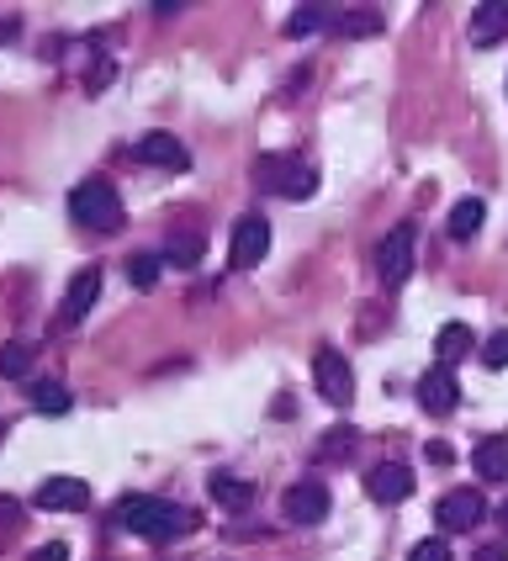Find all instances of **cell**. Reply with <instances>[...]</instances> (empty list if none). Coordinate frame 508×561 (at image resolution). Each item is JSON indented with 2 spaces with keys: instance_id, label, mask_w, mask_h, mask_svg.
Returning a JSON list of instances; mask_svg holds the SVG:
<instances>
[{
  "instance_id": "6da1fadb",
  "label": "cell",
  "mask_w": 508,
  "mask_h": 561,
  "mask_svg": "<svg viewBox=\"0 0 508 561\" xmlns=\"http://www.w3.org/2000/svg\"><path fill=\"white\" fill-rule=\"evenodd\" d=\"M117 525H123L127 535H143V540H170V535H186L196 519L181 514L175 503H164V499L127 493V499H117Z\"/></svg>"
},
{
  "instance_id": "7a4b0ae2",
  "label": "cell",
  "mask_w": 508,
  "mask_h": 561,
  "mask_svg": "<svg viewBox=\"0 0 508 561\" xmlns=\"http://www.w3.org/2000/svg\"><path fill=\"white\" fill-rule=\"evenodd\" d=\"M69 213L91 233H117L123 228V202H117V191L106 186V181H80V186L69 191Z\"/></svg>"
},
{
  "instance_id": "3957f363",
  "label": "cell",
  "mask_w": 508,
  "mask_h": 561,
  "mask_svg": "<svg viewBox=\"0 0 508 561\" xmlns=\"http://www.w3.org/2000/svg\"><path fill=\"white\" fill-rule=\"evenodd\" d=\"M254 181L265 191H276L286 202H302V196H313L318 191V170H308L302 159H286V154H265L259 159V170H254Z\"/></svg>"
},
{
  "instance_id": "277c9868",
  "label": "cell",
  "mask_w": 508,
  "mask_h": 561,
  "mask_svg": "<svg viewBox=\"0 0 508 561\" xmlns=\"http://www.w3.org/2000/svg\"><path fill=\"white\" fill-rule=\"evenodd\" d=\"M413 250H418V233H413V222H397L386 239L377 244V276L381 286H403L413 276Z\"/></svg>"
},
{
  "instance_id": "5b68a950",
  "label": "cell",
  "mask_w": 508,
  "mask_h": 561,
  "mask_svg": "<svg viewBox=\"0 0 508 561\" xmlns=\"http://www.w3.org/2000/svg\"><path fill=\"white\" fill-rule=\"evenodd\" d=\"M313 381H318V398L334 408H349L355 403V371L339 350H318L313 355Z\"/></svg>"
},
{
  "instance_id": "8992f818",
  "label": "cell",
  "mask_w": 508,
  "mask_h": 561,
  "mask_svg": "<svg viewBox=\"0 0 508 561\" xmlns=\"http://www.w3.org/2000/svg\"><path fill=\"white\" fill-rule=\"evenodd\" d=\"M265 254H270V222L259 218V213H250V218L233 222V239H228V265H233V271H254Z\"/></svg>"
},
{
  "instance_id": "52a82bcc",
  "label": "cell",
  "mask_w": 508,
  "mask_h": 561,
  "mask_svg": "<svg viewBox=\"0 0 508 561\" xmlns=\"http://www.w3.org/2000/svg\"><path fill=\"white\" fill-rule=\"evenodd\" d=\"M328 488L323 482H297V488H286V499H281V514H286V525H323L328 519Z\"/></svg>"
},
{
  "instance_id": "ba28073f",
  "label": "cell",
  "mask_w": 508,
  "mask_h": 561,
  "mask_svg": "<svg viewBox=\"0 0 508 561\" xmlns=\"http://www.w3.org/2000/svg\"><path fill=\"white\" fill-rule=\"evenodd\" d=\"M482 493H472V488H450L440 499V508H435V519H440V530L444 535H461V530H472L476 519H482Z\"/></svg>"
},
{
  "instance_id": "9c48e42d",
  "label": "cell",
  "mask_w": 508,
  "mask_h": 561,
  "mask_svg": "<svg viewBox=\"0 0 508 561\" xmlns=\"http://www.w3.org/2000/svg\"><path fill=\"white\" fill-rule=\"evenodd\" d=\"M85 503H91V482H80V477H48V482H37V508H48V514H74Z\"/></svg>"
},
{
  "instance_id": "30bf717a",
  "label": "cell",
  "mask_w": 508,
  "mask_h": 561,
  "mask_svg": "<svg viewBox=\"0 0 508 561\" xmlns=\"http://www.w3.org/2000/svg\"><path fill=\"white\" fill-rule=\"evenodd\" d=\"M455 403H461V381L444 371V366L424 371V381H418V408L435 413V419H444V413H455Z\"/></svg>"
},
{
  "instance_id": "8fae6325",
  "label": "cell",
  "mask_w": 508,
  "mask_h": 561,
  "mask_svg": "<svg viewBox=\"0 0 508 561\" xmlns=\"http://www.w3.org/2000/svg\"><path fill=\"white\" fill-rule=\"evenodd\" d=\"M95 297H101V271H95V265H85L80 276L69 280V291H64V308H59V323H64V329H74V323H80V318L95 308Z\"/></svg>"
},
{
  "instance_id": "7c38bea8",
  "label": "cell",
  "mask_w": 508,
  "mask_h": 561,
  "mask_svg": "<svg viewBox=\"0 0 508 561\" xmlns=\"http://www.w3.org/2000/svg\"><path fill=\"white\" fill-rule=\"evenodd\" d=\"M132 159H143V164H159V170H170V175H181V170H190V154L181 138H170V133H149L138 149H132Z\"/></svg>"
},
{
  "instance_id": "4fadbf2b",
  "label": "cell",
  "mask_w": 508,
  "mask_h": 561,
  "mask_svg": "<svg viewBox=\"0 0 508 561\" xmlns=\"http://www.w3.org/2000/svg\"><path fill=\"white\" fill-rule=\"evenodd\" d=\"M366 493H371L377 503H403V499H413V471L397 467V461H386V467L366 471Z\"/></svg>"
},
{
  "instance_id": "5bb4252c",
  "label": "cell",
  "mask_w": 508,
  "mask_h": 561,
  "mask_svg": "<svg viewBox=\"0 0 508 561\" xmlns=\"http://www.w3.org/2000/svg\"><path fill=\"white\" fill-rule=\"evenodd\" d=\"M508 37V0H482L472 11V43L476 48H493Z\"/></svg>"
},
{
  "instance_id": "9a60e30c",
  "label": "cell",
  "mask_w": 508,
  "mask_h": 561,
  "mask_svg": "<svg viewBox=\"0 0 508 561\" xmlns=\"http://www.w3.org/2000/svg\"><path fill=\"white\" fill-rule=\"evenodd\" d=\"M472 467H476V477H482V482H508V435L476 439Z\"/></svg>"
},
{
  "instance_id": "2e32d148",
  "label": "cell",
  "mask_w": 508,
  "mask_h": 561,
  "mask_svg": "<svg viewBox=\"0 0 508 561\" xmlns=\"http://www.w3.org/2000/svg\"><path fill=\"white\" fill-rule=\"evenodd\" d=\"M207 493H212V503H218V508H233V514L254 508V482H244V477H228V471H212V477H207Z\"/></svg>"
},
{
  "instance_id": "e0dca14e",
  "label": "cell",
  "mask_w": 508,
  "mask_h": 561,
  "mask_svg": "<svg viewBox=\"0 0 508 561\" xmlns=\"http://www.w3.org/2000/svg\"><path fill=\"white\" fill-rule=\"evenodd\" d=\"M472 329H466V323H444L440 329V340H435V355H440V366L444 371H450V366H455V360H461V355H466V350H472Z\"/></svg>"
},
{
  "instance_id": "ac0fdd59",
  "label": "cell",
  "mask_w": 508,
  "mask_h": 561,
  "mask_svg": "<svg viewBox=\"0 0 508 561\" xmlns=\"http://www.w3.org/2000/svg\"><path fill=\"white\" fill-rule=\"evenodd\" d=\"M482 202L476 196H466V202H455L450 207V239H476V228H482Z\"/></svg>"
},
{
  "instance_id": "d6986e66",
  "label": "cell",
  "mask_w": 508,
  "mask_h": 561,
  "mask_svg": "<svg viewBox=\"0 0 508 561\" xmlns=\"http://www.w3.org/2000/svg\"><path fill=\"white\" fill-rule=\"evenodd\" d=\"M328 27L339 37H371V32H381V11H339Z\"/></svg>"
},
{
  "instance_id": "ffe728a7",
  "label": "cell",
  "mask_w": 508,
  "mask_h": 561,
  "mask_svg": "<svg viewBox=\"0 0 508 561\" xmlns=\"http://www.w3.org/2000/svg\"><path fill=\"white\" fill-rule=\"evenodd\" d=\"M32 408H43V413H69V392H64L59 381H32Z\"/></svg>"
},
{
  "instance_id": "44dd1931",
  "label": "cell",
  "mask_w": 508,
  "mask_h": 561,
  "mask_svg": "<svg viewBox=\"0 0 508 561\" xmlns=\"http://www.w3.org/2000/svg\"><path fill=\"white\" fill-rule=\"evenodd\" d=\"M334 16L323 11V5H308V11H297V16H286V37H308V32L318 27H328Z\"/></svg>"
},
{
  "instance_id": "7402d4cb",
  "label": "cell",
  "mask_w": 508,
  "mask_h": 561,
  "mask_svg": "<svg viewBox=\"0 0 508 561\" xmlns=\"http://www.w3.org/2000/svg\"><path fill=\"white\" fill-rule=\"evenodd\" d=\"M159 271H164V254H138V260L127 265V280L149 291V286H154V280H159Z\"/></svg>"
},
{
  "instance_id": "603a6c76",
  "label": "cell",
  "mask_w": 508,
  "mask_h": 561,
  "mask_svg": "<svg viewBox=\"0 0 508 561\" xmlns=\"http://www.w3.org/2000/svg\"><path fill=\"white\" fill-rule=\"evenodd\" d=\"M482 366H487V371H508V329L482 340Z\"/></svg>"
},
{
  "instance_id": "cb8c5ba5",
  "label": "cell",
  "mask_w": 508,
  "mask_h": 561,
  "mask_svg": "<svg viewBox=\"0 0 508 561\" xmlns=\"http://www.w3.org/2000/svg\"><path fill=\"white\" fill-rule=\"evenodd\" d=\"M32 371V350L27 344H5L0 350V376H27Z\"/></svg>"
},
{
  "instance_id": "d4e9b609",
  "label": "cell",
  "mask_w": 508,
  "mask_h": 561,
  "mask_svg": "<svg viewBox=\"0 0 508 561\" xmlns=\"http://www.w3.org/2000/svg\"><path fill=\"white\" fill-rule=\"evenodd\" d=\"M164 260H175V265H196V260H201V239H196V233H175Z\"/></svg>"
},
{
  "instance_id": "484cf974",
  "label": "cell",
  "mask_w": 508,
  "mask_h": 561,
  "mask_svg": "<svg viewBox=\"0 0 508 561\" xmlns=\"http://www.w3.org/2000/svg\"><path fill=\"white\" fill-rule=\"evenodd\" d=\"M408 561H450V546L444 540H418L408 551Z\"/></svg>"
},
{
  "instance_id": "4316f807",
  "label": "cell",
  "mask_w": 508,
  "mask_h": 561,
  "mask_svg": "<svg viewBox=\"0 0 508 561\" xmlns=\"http://www.w3.org/2000/svg\"><path fill=\"white\" fill-rule=\"evenodd\" d=\"M27 561H69V551H64L59 540H54V546H43V551H32Z\"/></svg>"
},
{
  "instance_id": "83f0119b",
  "label": "cell",
  "mask_w": 508,
  "mask_h": 561,
  "mask_svg": "<svg viewBox=\"0 0 508 561\" xmlns=\"http://www.w3.org/2000/svg\"><path fill=\"white\" fill-rule=\"evenodd\" d=\"M472 561H508V546H476Z\"/></svg>"
},
{
  "instance_id": "f1b7e54d",
  "label": "cell",
  "mask_w": 508,
  "mask_h": 561,
  "mask_svg": "<svg viewBox=\"0 0 508 561\" xmlns=\"http://www.w3.org/2000/svg\"><path fill=\"white\" fill-rule=\"evenodd\" d=\"M5 37H16V22H0V43H5Z\"/></svg>"
},
{
  "instance_id": "f546056e",
  "label": "cell",
  "mask_w": 508,
  "mask_h": 561,
  "mask_svg": "<svg viewBox=\"0 0 508 561\" xmlns=\"http://www.w3.org/2000/svg\"><path fill=\"white\" fill-rule=\"evenodd\" d=\"M498 525H504V530H508V499L498 503Z\"/></svg>"
}]
</instances>
